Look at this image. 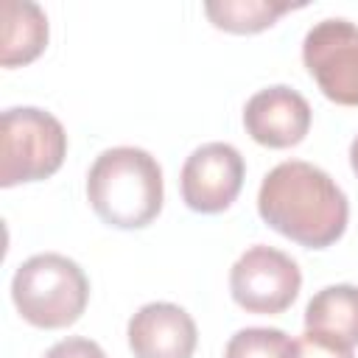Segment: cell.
<instances>
[{"label": "cell", "mask_w": 358, "mask_h": 358, "mask_svg": "<svg viewBox=\"0 0 358 358\" xmlns=\"http://www.w3.org/2000/svg\"><path fill=\"white\" fill-rule=\"evenodd\" d=\"M260 218L305 249L336 243L350 218V204L336 179L302 159L274 165L257 190Z\"/></svg>", "instance_id": "6da1fadb"}, {"label": "cell", "mask_w": 358, "mask_h": 358, "mask_svg": "<svg viewBox=\"0 0 358 358\" xmlns=\"http://www.w3.org/2000/svg\"><path fill=\"white\" fill-rule=\"evenodd\" d=\"M87 199L103 224L117 229H143L162 210V168L145 148H106L90 165Z\"/></svg>", "instance_id": "7a4b0ae2"}, {"label": "cell", "mask_w": 358, "mask_h": 358, "mask_svg": "<svg viewBox=\"0 0 358 358\" xmlns=\"http://www.w3.org/2000/svg\"><path fill=\"white\" fill-rule=\"evenodd\" d=\"M11 299L28 324L59 330L81 319L90 299V280L76 260L42 252L17 266L11 277Z\"/></svg>", "instance_id": "3957f363"}, {"label": "cell", "mask_w": 358, "mask_h": 358, "mask_svg": "<svg viewBox=\"0 0 358 358\" xmlns=\"http://www.w3.org/2000/svg\"><path fill=\"white\" fill-rule=\"evenodd\" d=\"M67 157V131L45 109L11 106L0 123V185L14 187L53 176Z\"/></svg>", "instance_id": "277c9868"}, {"label": "cell", "mask_w": 358, "mask_h": 358, "mask_svg": "<svg viewBox=\"0 0 358 358\" xmlns=\"http://www.w3.org/2000/svg\"><path fill=\"white\" fill-rule=\"evenodd\" d=\"M299 285V266L285 252L266 243L249 246L229 268V294L246 313H282L296 299Z\"/></svg>", "instance_id": "5b68a950"}, {"label": "cell", "mask_w": 358, "mask_h": 358, "mask_svg": "<svg viewBox=\"0 0 358 358\" xmlns=\"http://www.w3.org/2000/svg\"><path fill=\"white\" fill-rule=\"evenodd\" d=\"M302 62L322 95L341 106H358V25L344 17L316 22L302 42Z\"/></svg>", "instance_id": "8992f818"}, {"label": "cell", "mask_w": 358, "mask_h": 358, "mask_svg": "<svg viewBox=\"0 0 358 358\" xmlns=\"http://www.w3.org/2000/svg\"><path fill=\"white\" fill-rule=\"evenodd\" d=\"M243 157L229 143H204L182 165V199L196 213H224L243 187Z\"/></svg>", "instance_id": "52a82bcc"}, {"label": "cell", "mask_w": 358, "mask_h": 358, "mask_svg": "<svg viewBox=\"0 0 358 358\" xmlns=\"http://www.w3.org/2000/svg\"><path fill=\"white\" fill-rule=\"evenodd\" d=\"M246 134L266 148H291L310 129V103L285 84L257 90L243 106Z\"/></svg>", "instance_id": "ba28073f"}, {"label": "cell", "mask_w": 358, "mask_h": 358, "mask_svg": "<svg viewBox=\"0 0 358 358\" xmlns=\"http://www.w3.org/2000/svg\"><path fill=\"white\" fill-rule=\"evenodd\" d=\"M134 358H193L199 330L193 316L173 302H148L129 319Z\"/></svg>", "instance_id": "9c48e42d"}, {"label": "cell", "mask_w": 358, "mask_h": 358, "mask_svg": "<svg viewBox=\"0 0 358 358\" xmlns=\"http://www.w3.org/2000/svg\"><path fill=\"white\" fill-rule=\"evenodd\" d=\"M48 45V17L31 0H6L3 3V45L0 64L20 67L34 62Z\"/></svg>", "instance_id": "30bf717a"}, {"label": "cell", "mask_w": 358, "mask_h": 358, "mask_svg": "<svg viewBox=\"0 0 358 358\" xmlns=\"http://www.w3.org/2000/svg\"><path fill=\"white\" fill-rule=\"evenodd\" d=\"M305 330L338 338L347 347L358 344V285H327L313 294L305 308Z\"/></svg>", "instance_id": "8fae6325"}, {"label": "cell", "mask_w": 358, "mask_h": 358, "mask_svg": "<svg viewBox=\"0 0 358 358\" xmlns=\"http://www.w3.org/2000/svg\"><path fill=\"white\" fill-rule=\"evenodd\" d=\"M296 6L291 3H271V0H213L204 3V14L210 22L229 34H257L271 28L285 11Z\"/></svg>", "instance_id": "7c38bea8"}, {"label": "cell", "mask_w": 358, "mask_h": 358, "mask_svg": "<svg viewBox=\"0 0 358 358\" xmlns=\"http://www.w3.org/2000/svg\"><path fill=\"white\" fill-rule=\"evenodd\" d=\"M294 341L277 327H243L224 350V358H291Z\"/></svg>", "instance_id": "4fadbf2b"}, {"label": "cell", "mask_w": 358, "mask_h": 358, "mask_svg": "<svg viewBox=\"0 0 358 358\" xmlns=\"http://www.w3.org/2000/svg\"><path fill=\"white\" fill-rule=\"evenodd\" d=\"M291 358H352V347L341 344L333 336L305 330L299 338H294Z\"/></svg>", "instance_id": "5bb4252c"}, {"label": "cell", "mask_w": 358, "mask_h": 358, "mask_svg": "<svg viewBox=\"0 0 358 358\" xmlns=\"http://www.w3.org/2000/svg\"><path fill=\"white\" fill-rule=\"evenodd\" d=\"M45 358H106V352L101 350V344L81 338V336H67L62 341H56Z\"/></svg>", "instance_id": "9a60e30c"}, {"label": "cell", "mask_w": 358, "mask_h": 358, "mask_svg": "<svg viewBox=\"0 0 358 358\" xmlns=\"http://www.w3.org/2000/svg\"><path fill=\"white\" fill-rule=\"evenodd\" d=\"M350 165H352V171H355V176H358V134H355V140L350 143Z\"/></svg>", "instance_id": "2e32d148"}]
</instances>
